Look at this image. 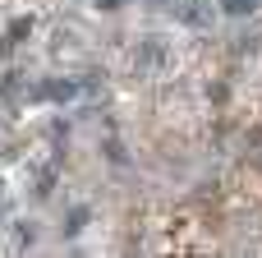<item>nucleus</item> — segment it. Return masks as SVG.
<instances>
[{"label": "nucleus", "instance_id": "obj_1", "mask_svg": "<svg viewBox=\"0 0 262 258\" xmlns=\"http://www.w3.org/2000/svg\"><path fill=\"white\" fill-rule=\"evenodd\" d=\"M170 55V46L161 42V37H147V42H138V51H134V65L147 74V69H161V60Z\"/></svg>", "mask_w": 262, "mask_h": 258}, {"label": "nucleus", "instance_id": "obj_2", "mask_svg": "<svg viewBox=\"0 0 262 258\" xmlns=\"http://www.w3.org/2000/svg\"><path fill=\"white\" fill-rule=\"evenodd\" d=\"M221 5H226V14H249L258 0H221Z\"/></svg>", "mask_w": 262, "mask_h": 258}]
</instances>
